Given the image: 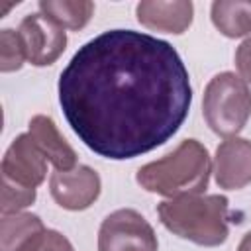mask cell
I'll use <instances>...</instances> for the list:
<instances>
[{
  "mask_svg": "<svg viewBox=\"0 0 251 251\" xmlns=\"http://www.w3.org/2000/svg\"><path fill=\"white\" fill-rule=\"evenodd\" d=\"M57 90L76 137L112 161L133 159L167 143L192 102L190 76L178 51L133 29H110L78 47Z\"/></svg>",
  "mask_w": 251,
  "mask_h": 251,
  "instance_id": "6da1fadb",
  "label": "cell"
},
{
  "mask_svg": "<svg viewBox=\"0 0 251 251\" xmlns=\"http://www.w3.org/2000/svg\"><path fill=\"white\" fill-rule=\"evenodd\" d=\"M212 159L198 139H182L171 153L137 169V184L167 198L202 194L208 188Z\"/></svg>",
  "mask_w": 251,
  "mask_h": 251,
  "instance_id": "7a4b0ae2",
  "label": "cell"
},
{
  "mask_svg": "<svg viewBox=\"0 0 251 251\" xmlns=\"http://www.w3.org/2000/svg\"><path fill=\"white\" fill-rule=\"evenodd\" d=\"M227 212L229 200L224 194L176 196L157 204V216L173 235L202 247L226 243Z\"/></svg>",
  "mask_w": 251,
  "mask_h": 251,
  "instance_id": "3957f363",
  "label": "cell"
},
{
  "mask_svg": "<svg viewBox=\"0 0 251 251\" xmlns=\"http://www.w3.org/2000/svg\"><path fill=\"white\" fill-rule=\"evenodd\" d=\"M202 114L216 135L235 137L251 116L249 84L231 71L214 75L204 88Z\"/></svg>",
  "mask_w": 251,
  "mask_h": 251,
  "instance_id": "277c9868",
  "label": "cell"
},
{
  "mask_svg": "<svg viewBox=\"0 0 251 251\" xmlns=\"http://www.w3.org/2000/svg\"><path fill=\"white\" fill-rule=\"evenodd\" d=\"M98 251H159L153 226L133 208L108 214L98 229Z\"/></svg>",
  "mask_w": 251,
  "mask_h": 251,
  "instance_id": "5b68a950",
  "label": "cell"
},
{
  "mask_svg": "<svg viewBox=\"0 0 251 251\" xmlns=\"http://www.w3.org/2000/svg\"><path fill=\"white\" fill-rule=\"evenodd\" d=\"M18 33L25 49V59L33 67L53 65L67 49V31L41 12L27 14L20 22Z\"/></svg>",
  "mask_w": 251,
  "mask_h": 251,
  "instance_id": "8992f818",
  "label": "cell"
},
{
  "mask_svg": "<svg viewBox=\"0 0 251 251\" xmlns=\"http://www.w3.org/2000/svg\"><path fill=\"white\" fill-rule=\"evenodd\" d=\"M102 190L98 173L88 165H78L73 171H55L49 178V192L53 200L71 212L90 208Z\"/></svg>",
  "mask_w": 251,
  "mask_h": 251,
  "instance_id": "52a82bcc",
  "label": "cell"
},
{
  "mask_svg": "<svg viewBox=\"0 0 251 251\" xmlns=\"http://www.w3.org/2000/svg\"><path fill=\"white\" fill-rule=\"evenodd\" d=\"M47 176V159L29 133L14 137L2 157V178L24 186L37 188Z\"/></svg>",
  "mask_w": 251,
  "mask_h": 251,
  "instance_id": "ba28073f",
  "label": "cell"
},
{
  "mask_svg": "<svg viewBox=\"0 0 251 251\" xmlns=\"http://www.w3.org/2000/svg\"><path fill=\"white\" fill-rule=\"evenodd\" d=\"M212 173L224 190H239L251 182V141L227 137L216 147Z\"/></svg>",
  "mask_w": 251,
  "mask_h": 251,
  "instance_id": "9c48e42d",
  "label": "cell"
},
{
  "mask_svg": "<svg viewBox=\"0 0 251 251\" xmlns=\"http://www.w3.org/2000/svg\"><path fill=\"white\" fill-rule=\"evenodd\" d=\"M135 16L147 29L180 35L192 24L194 6L190 0H141L135 6Z\"/></svg>",
  "mask_w": 251,
  "mask_h": 251,
  "instance_id": "30bf717a",
  "label": "cell"
},
{
  "mask_svg": "<svg viewBox=\"0 0 251 251\" xmlns=\"http://www.w3.org/2000/svg\"><path fill=\"white\" fill-rule=\"evenodd\" d=\"M27 133L33 137L45 159L55 167V171H73L76 167V151L61 135L53 118L37 114L27 124Z\"/></svg>",
  "mask_w": 251,
  "mask_h": 251,
  "instance_id": "8fae6325",
  "label": "cell"
},
{
  "mask_svg": "<svg viewBox=\"0 0 251 251\" xmlns=\"http://www.w3.org/2000/svg\"><path fill=\"white\" fill-rule=\"evenodd\" d=\"M210 18L214 27L229 39L251 35V0H216Z\"/></svg>",
  "mask_w": 251,
  "mask_h": 251,
  "instance_id": "7c38bea8",
  "label": "cell"
},
{
  "mask_svg": "<svg viewBox=\"0 0 251 251\" xmlns=\"http://www.w3.org/2000/svg\"><path fill=\"white\" fill-rule=\"evenodd\" d=\"M39 10L43 16L59 24L63 29L78 31L90 22L94 14V2L90 0H39Z\"/></svg>",
  "mask_w": 251,
  "mask_h": 251,
  "instance_id": "4fadbf2b",
  "label": "cell"
},
{
  "mask_svg": "<svg viewBox=\"0 0 251 251\" xmlns=\"http://www.w3.org/2000/svg\"><path fill=\"white\" fill-rule=\"evenodd\" d=\"M45 229L39 216L29 212H18L2 216L0 220V251H18L22 243Z\"/></svg>",
  "mask_w": 251,
  "mask_h": 251,
  "instance_id": "5bb4252c",
  "label": "cell"
},
{
  "mask_svg": "<svg viewBox=\"0 0 251 251\" xmlns=\"http://www.w3.org/2000/svg\"><path fill=\"white\" fill-rule=\"evenodd\" d=\"M25 49L22 43V37L18 31L4 27L0 31V71L2 73H14L24 67Z\"/></svg>",
  "mask_w": 251,
  "mask_h": 251,
  "instance_id": "9a60e30c",
  "label": "cell"
},
{
  "mask_svg": "<svg viewBox=\"0 0 251 251\" xmlns=\"http://www.w3.org/2000/svg\"><path fill=\"white\" fill-rule=\"evenodd\" d=\"M35 196H37L35 188H24V186H18V184L2 178V202H0L2 216L18 214V212L25 210L27 206H31L35 202Z\"/></svg>",
  "mask_w": 251,
  "mask_h": 251,
  "instance_id": "2e32d148",
  "label": "cell"
},
{
  "mask_svg": "<svg viewBox=\"0 0 251 251\" xmlns=\"http://www.w3.org/2000/svg\"><path fill=\"white\" fill-rule=\"evenodd\" d=\"M18 251H75V247L61 231L45 227L25 243H22Z\"/></svg>",
  "mask_w": 251,
  "mask_h": 251,
  "instance_id": "e0dca14e",
  "label": "cell"
},
{
  "mask_svg": "<svg viewBox=\"0 0 251 251\" xmlns=\"http://www.w3.org/2000/svg\"><path fill=\"white\" fill-rule=\"evenodd\" d=\"M235 67H237V75L249 84L251 82V35L237 47V51H235Z\"/></svg>",
  "mask_w": 251,
  "mask_h": 251,
  "instance_id": "ac0fdd59",
  "label": "cell"
},
{
  "mask_svg": "<svg viewBox=\"0 0 251 251\" xmlns=\"http://www.w3.org/2000/svg\"><path fill=\"white\" fill-rule=\"evenodd\" d=\"M237 251H251V231H247V233L241 237V241H239V245H237Z\"/></svg>",
  "mask_w": 251,
  "mask_h": 251,
  "instance_id": "d6986e66",
  "label": "cell"
}]
</instances>
